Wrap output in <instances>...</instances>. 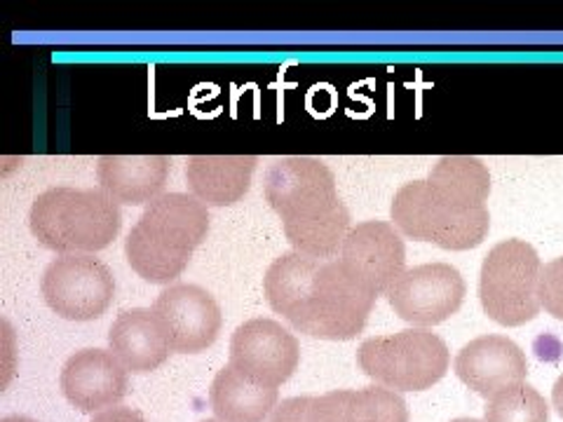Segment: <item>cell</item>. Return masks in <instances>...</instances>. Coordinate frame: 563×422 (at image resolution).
Returning a JSON list of instances; mask_svg holds the SVG:
<instances>
[{
  "label": "cell",
  "instance_id": "obj_1",
  "mask_svg": "<svg viewBox=\"0 0 563 422\" xmlns=\"http://www.w3.org/2000/svg\"><path fill=\"white\" fill-rule=\"evenodd\" d=\"M271 308L301 333L322 341H352L364 331L378 293L341 258L289 252L263 279Z\"/></svg>",
  "mask_w": 563,
  "mask_h": 422
},
{
  "label": "cell",
  "instance_id": "obj_2",
  "mask_svg": "<svg viewBox=\"0 0 563 422\" xmlns=\"http://www.w3.org/2000/svg\"><path fill=\"white\" fill-rule=\"evenodd\" d=\"M488 196L490 174L479 157L446 155L426 181L404 184L395 192L390 216L407 237L467 252L488 235Z\"/></svg>",
  "mask_w": 563,
  "mask_h": 422
},
{
  "label": "cell",
  "instance_id": "obj_3",
  "mask_svg": "<svg viewBox=\"0 0 563 422\" xmlns=\"http://www.w3.org/2000/svg\"><path fill=\"white\" fill-rule=\"evenodd\" d=\"M268 204L277 211L294 252L333 258L352 231L336 176L317 157H275L263 181Z\"/></svg>",
  "mask_w": 563,
  "mask_h": 422
},
{
  "label": "cell",
  "instance_id": "obj_4",
  "mask_svg": "<svg viewBox=\"0 0 563 422\" xmlns=\"http://www.w3.org/2000/svg\"><path fill=\"white\" fill-rule=\"evenodd\" d=\"M209 233V211L188 192H163L146 204L125 240L132 270L151 285H169Z\"/></svg>",
  "mask_w": 563,
  "mask_h": 422
},
{
  "label": "cell",
  "instance_id": "obj_5",
  "mask_svg": "<svg viewBox=\"0 0 563 422\" xmlns=\"http://www.w3.org/2000/svg\"><path fill=\"white\" fill-rule=\"evenodd\" d=\"M29 225L35 240L62 256L95 254L118 237L122 214L101 188L55 186L33 200Z\"/></svg>",
  "mask_w": 563,
  "mask_h": 422
},
{
  "label": "cell",
  "instance_id": "obj_6",
  "mask_svg": "<svg viewBox=\"0 0 563 422\" xmlns=\"http://www.w3.org/2000/svg\"><path fill=\"white\" fill-rule=\"evenodd\" d=\"M362 371L395 392H422L449 371L451 352L430 329H404L393 336H376L360 345Z\"/></svg>",
  "mask_w": 563,
  "mask_h": 422
},
{
  "label": "cell",
  "instance_id": "obj_7",
  "mask_svg": "<svg viewBox=\"0 0 563 422\" xmlns=\"http://www.w3.org/2000/svg\"><path fill=\"white\" fill-rule=\"evenodd\" d=\"M542 263L533 244L505 240L484 256L479 275L482 308L500 326H521L540 312Z\"/></svg>",
  "mask_w": 563,
  "mask_h": 422
},
{
  "label": "cell",
  "instance_id": "obj_8",
  "mask_svg": "<svg viewBox=\"0 0 563 422\" xmlns=\"http://www.w3.org/2000/svg\"><path fill=\"white\" fill-rule=\"evenodd\" d=\"M41 293L52 312L70 322H90L109 310L115 296L111 268L90 254H68L49 263Z\"/></svg>",
  "mask_w": 563,
  "mask_h": 422
},
{
  "label": "cell",
  "instance_id": "obj_9",
  "mask_svg": "<svg viewBox=\"0 0 563 422\" xmlns=\"http://www.w3.org/2000/svg\"><path fill=\"white\" fill-rule=\"evenodd\" d=\"M271 422H409V407L399 392L372 385L322 397H289L277 403Z\"/></svg>",
  "mask_w": 563,
  "mask_h": 422
},
{
  "label": "cell",
  "instance_id": "obj_10",
  "mask_svg": "<svg viewBox=\"0 0 563 422\" xmlns=\"http://www.w3.org/2000/svg\"><path fill=\"white\" fill-rule=\"evenodd\" d=\"M465 279L449 263H426L404 273L387 291V303L404 322L434 326L446 322L465 301Z\"/></svg>",
  "mask_w": 563,
  "mask_h": 422
},
{
  "label": "cell",
  "instance_id": "obj_11",
  "mask_svg": "<svg viewBox=\"0 0 563 422\" xmlns=\"http://www.w3.org/2000/svg\"><path fill=\"white\" fill-rule=\"evenodd\" d=\"M301 362V345L275 320L256 316L235 329L231 362L240 374L266 387L285 385Z\"/></svg>",
  "mask_w": 563,
  "mask_h": 422
},
{
  "label": "cell",
  "instance_id": "obj_12",
  "mask_svg": "<svg viewBox=\"0 0 563 422\" xmlns=\"http://www.w3.org/2000/svg\"><path fill=\"white\" fill-rule=\"evenodd\" d=\"M161 316L172 352L181 355H198V352L214 345L221 333V308L207 289L198 285H172L153 306Z\"/></svg>",
  "mask_w": 563,
  "mask_h": 422
},
{
  "label": "cell",
  "instance_id": "obj_13",
  "mask_svg": "<svg viewBox=\"0 0 563 422\" xmlns=\"http://www.w3.org/2000/svg\"><path fill=\"white\" fill-rule=\"evenodd\" d=\"M341 260L380 296L407 273V246L393 223L364 221L352 225L343 242Z\"/></svg>",
  "mask_w": 563,
  "mask_h": 422
},
{
  "label": "cell",
  "instance_id": "obj_14",
  "mask_svg": "<svg viewBox=\"0 0 563 422\" xmlns=\"http://www.w3.org/2000/svg\"><path fill=\"white\" fill-rule=\"evenodd\" d=\"M128 368L106 349H80L62 368V392L82 413L113 409L130 390Z\"/></svg>",
  "mask_w": 563,
  "mask_h": 422
},
{
  "label": "cell",
  "instance_id": "obj_15",
  "mask_svg": "<svg viewBox=\"0 0 563 422\" xmlns=\"http://www.w3.org/2000/svg\"><path fill=\"white\" fill-rule=\"evenodd\" d=\"M455 374L470 390L484 399L521 385L528 376L523 349L507 336H479L470 341L455 357Z\"/></svg>",
  "mask_w": 563,
  "mask_h": 422
},
{
  "label": "cell",
  "instance_id": "obj_16",
  "mask_svg": "<svg viewBox=\"0 0 563 422\" xmlns=\"http://www.w3.org/2000/svg\"><path fill=\"white\" fill-rule=\"evenodd\" d=\"M172 160L167 155H101L99 188L118 204H151L163 196Z\"/></svg>",
  "mask_w": 563,
  "mask_h": 422
},
{
  "label": "cell",
  "instance_id": "obj_17",
  "mask_svg": "<svg viewBox=\"0 0 563 422\" xmlns=\"http://www.w3.org/2000/svg\"><path fill=\"white\" fill-rule=\"evenodd\" d=\"M109 345L122 366L132 374H148L172 355V343L161 316L153 310L120 312L109 331Z\"/></svg>",
  "mask_w": 563,
  "mask_h": 422
},
{
  "label": "cell",
  "instance_id": "obj_18",
  "mask_svg": "<svg viewBox=\"0 0 563 422\" xmlns=\"http://www.w3.org/2000/svg\"><path fill=\"white\" fill-rule=\"evenodd\" d=\"M256 155H192L186 165L190 196L207 207H231L252 186Z\"/></svg>",
  "mask_w": 563,
  "mask_h": 422
},
{
  "label": "cell",
  "instance_id": "obj_19",
  "mask_svg": "<svg viewBox=\"0 0 563 422\" xmlns=\"http://www.w3.org/2000/svg\"><path fill=\"white\" fill-rule=\"evenodd\" d=\"M279 392L225 364L209 390L211 411L223 422H263L277 409Z\"/></svg>",
  "mask_w": 563,
  "mask_h": 422
},
{
  "label": "cell",
  "instance_id": "obj_20",
  "mask_svg": "<svg viewBox=\"0 0 563 422\" xmlns=\"http://www.w3.org/2000/svg\"><path fill=\"white\" fill-rule=\"evenodd\" d=\"M484 422H550V407L533 385L521 382L488 399Z\"/></svg>",
  "mask_w": 563,
  "mask_h": 422
},
{
  "label": "cell",
  "instance_id": "obj_21",
  "mask_svg": "<svg viewBox=\"0 0 563 422\" xmlns=\"http://www.w3.org/2000/svg\"><path fill=\"white\" fill-rule=\"evenodd\" d=\"M540 306L563 320V256L554 258L540 275Z\"/></svg>",
  "mask_w": 563,
  "mask_h": 422
},
{
  "label": "cell",
  "instance_id": "obj_22",
  "mask_svg": "<svg viewBox=\"0 0 563 422\" xmlns=\"http://www.w3.org/2000/svg\"><path fill=\"white\" fill-rule=\"evenodd\" d=\"M92 422H146V418L141 415L136 409L130 407H115V409H106L92 418Z\"/></svg>",
  "mask_w": 563,
  "mask_h": 422
},
{
  "label": "cell",
  "instance_id": "obj_23",
  "mask_svg": "<svg viewBox=\"0 0 563 422\" xmlns=\"http://www.w3.org/2000/svg\"><path fill=\"white\" fill-rule=\"evenodd\" d=\"M552 403H554L556 413L563 418V374L556 378V382L552 387Z\"/></svg>",
  "mask_w": 563,
  "mask_h": 422
},
{
  "label": "cell",
  "instance_id": "obj_24",
  "mask_svg": "<svg viewBox=\"0 0 563 422\" xmlns=\"http://www.w3.org/2000/svg\"><path fill=\"white\" fill-rule=\"evenodd\" d=\"M0 422H38V420H33L29 415H5Z\"/></svg>",
  "mask_w": 563,
  "mask_h": 422
},
{
  "label": "cell",
  "instance_id": "obj_25",
  "mask_svg": "<svg viewBox=\"0 0 563 422\" xmlns=\"http://www.w3.org/2000/svg\"><path fill=\"white\" fill-rule=\"evenodd\" d=\"M451 422H484V420H477V418H455Z\"/></svg>",
  "mask_w": 563,
  "mask_h": 422
},
{
  "label": "cell",
  "instance_id": "obj_26",
  "mask_svg": "<svg viewBox=\"0 0 563 422\" xmlns=\"http://www.w3.org/2000/svg\"><path fill=\"white\" fill-rule=\"evenodd\" d=\"M202 422H223V420H219V418H207V420H202Z\"/></svg>",
  "mask_w": 563,
  "mask_h": 422
}]
</instances>
